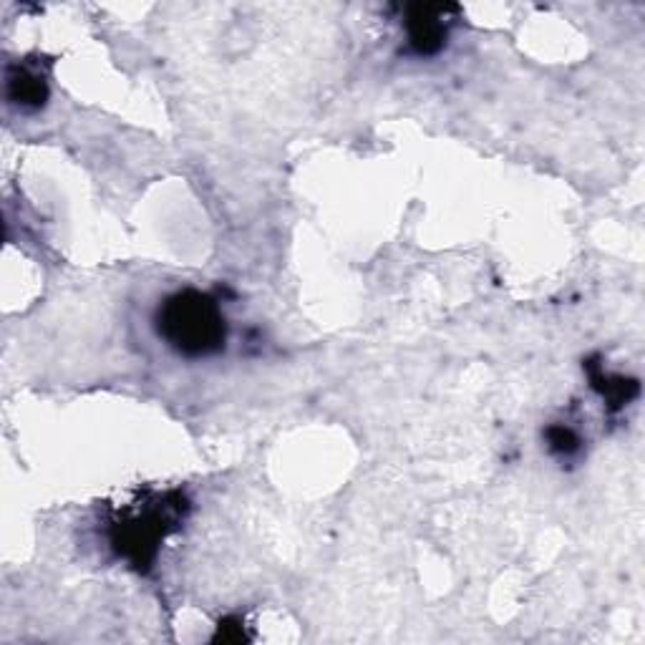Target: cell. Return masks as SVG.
Returning <instances> with one entry per match:
<instances>
[{
  "instance_id": "1",
  "label": "cell",
  "mask_w": 645,
  "mask_h": 645,
  "mask_svg": "<svg viewBox=\"0 0 645 645\" xmlns=\"http://www.w3.org/2000/svg\"><path fill=\"white\" fill-rule=\"evenodd\" d=\"M187 512V496L177 490L144 492L117 510L109 527L111 547L136 572H150L162 543L182 527Z\"/></svg>"
},
{
  "instance_id": "2",
  "label": "cell",
  "mask_w": 645,
  "mask_h": 645,
  "mask_svg": "<svg viewBox=\"0 0 645 645\" xmlns=\"http://www.w3.org/2000/svg\"><path fill=\"white\" fill-rule=\"evenodd\" d=\"M156 334L185 359H209L225 351L228 320L212 295L185 287L167 295L154 316Z\"/></svg>"
},
{
  "instance_id": "3",
  "label": "cell",
  "mask_w": 645,
  "mask_h": 645,
  "mask_svg": "<svg viewBox=\"0 0 645 645\" xmlns=\"http://www.w3.org/2000/svg\"><path fill=\"white\" fill-rule=\"evenodd\" d=\"M449 6H408L404 11V29L408 48L416 56H437L449 39Z\"/></svg>"
},
{
  "instance_id": "4",
  "label": "cell",
  "mask_w": 645,
  "mask_h": 645,
  "mask_svg": "<svg viewBox=\"0 0 645 645\" xmlns=\"http://www.w3.org/2000/svg\"><path fill=\"white\" fill-rule=\"evenodd\" d=\"M8 96L21 109H41L48 101V81L36 66H13L8 72Z\"/></svg>"
},
{
  "instance_id": "5",
  "label": "cell",
  "mask_w": 645,
  "mask_h": 645,
  "mask_svg": "<svg viewBox=\"0 0 645 645\" xmlns=\"http://www.w3.org/2000/svg\"><path fill=\"white\" fill-rule=\"evenodd\" d=\"M588 371H590V383L592 389L598 391L600 396L605 398V404L617 412V408H623L631 404V401L638 396V381L635 379H623V376H610L603 369H600L598 363H588Z\"/></svg>"
},
{
  "instance_id": "6",
  "label": "cell",
  "mask_w": 645,
  "mask_h": 645,
  "mask_svg": "<svg viewBox=\"0 0 645 645\" xmlns=\"http://www.w3.org/2000/svg\"><path fill=\"white\" fill-rule=\"evenodd\" d=\"M545 439H547V449H550L553 455L560 457V459L578 457L580 449H582L580 434L575 431V429H570L568 424H553V426H547Z\"/></svg>"
},
{
  "instance_id": "7",
  "label": "cell",
  "mask_w": 645,
  "mask_h": 645,
  "mask_svg": "<svg viewBox=\"0 0 645 645\" xmlns=\"http://www.w3.org/2000/svg\"><path fill=\"white\" fill-rule=\"evenodd\" d=\"M215 641H248L245 631H242V621H238V617H228V621H222L220 627H217Z\"/></svg>"
}]
</instances>
